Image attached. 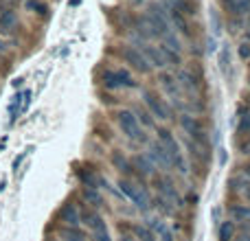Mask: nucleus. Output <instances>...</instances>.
<instances>
[{
	"label": "nucleus",
	"instance_id": "17",
	"mask_svg": "<svg viewBox=\"0 0 250 241\" xmlns=\"http://www.w3.org/2000/svg\"><path fill=\"white\" fill-rule=\"evenodd\" d=\"M82 198H83V202H86L90 208H95V211L104 208V204H105L101 191L99 189H90V186H83V189H82Z\"/></svg>",
	"mask_w": 250,
	"mask_h": 241
},
{
	"label": "nucleus",
	"instance_id": "32",
	"mask_svg": "<svg viewBox=\"0 0 250 241\" xmlns=\"http://www.w3.org/2000/svg\"><path fill=\"white\" fill-rule=\"evenodd\" d=\"M163 44H165L167 48H171V51L182 53V44H180V40H178L173 33H167V35H165V38H163Z\"/></svg>",
	"mask_w": 250,
	"mask_h": 241
},
{
	"label": "nucleus",
	"instance_id": "24",
	"mask_svg": "<svg viewBox=\"0 0 250 241\" xmlns=\"http://www.w3.org/2000/svg\"><path fill=\"white\" fill-rule=\"evenodd\" d=\"M160 55H163V60H165V64L167 66H173V68H178V66L182 64V53H176V51H171V48H167L165 44H160Z\"/></svg>",
	"mask_w": 250,
	"mask_h": 241
},
{
	"label": "nucleus",
	"instance_id": "5",
	"mask_svg": "<svg viewBox=\"0 0 250 241\" xmlns=\"http://www.w3.org/2000/svg\"><path fill=\"white\" fill-rule=\"evenodd\" d=\"M143 103H145L147 112H149L154 119H158V120H169L171 119V110H169V105L165 103V99L158 95V92L145 90L143 92Z\"/></svg>",
	"mask_w": 250,
	"mask_h": 241
},
{
	"label": "nucleus",
	"instance_id": "37",
	"mask_svg": "<svg viewBox=\"0 0 250 241\" xmlns=\"http://www.w3.org/2000/svg\"><path fill=\"white\" fill-rule=\"evenodd\" d=\"M4 51H7V46H4V42L0 40V53H4Z\"/></svg>",
	"mask_w": 250,
	"mask_h": 241
},
{
	"label": "nucleus",
	"instance_id": "36",
	"mask_svg": "<svg viewBox=\"0 0 250 241\" xmlns=\"http://www.w3.org/2000/svg\"><path fill=\"white\" fill-rule=\"evenodd\" d=\"M119 241H136L132 237V235H121V237H119Z\"/></svg>",
	"mask_w": 250,
	"mask_h": 241
},
{
	"label": "nucleus",
	"instance_id": "38",
	"mask_svg": "<svg viewBox=\"0 0 250 241\" xmlns=\"http://www.w3.org/2000/svg\"><path fill=\"white\" fill-rule=\"evenodd\" d=\"M246 200H248V204H250V186L246 189Z\"/></svg>",
	"mask_w": 250,
	"mask_h": 241
},
{
	"label": "nucleus",
	"instance_id": "14",
	"mask_svg": "<svg viewBox=\"0 0 250 241\" xmlns=\"http://www.w3.org/2000/svg\"><path fill=\"white\" fill-rule=\"evenodd\" d=\"M147 156H149V158L154 160V164H158V167L171 169V160H169L167 151L163 149V145H160L158 141H154V142L149 145V151H147Z\"/></svg>",
	"mask_w": 250,
	"mask_h": 241
},
{
	"label": "nucleus",
	"instance_id": "33",
	"mask_svg": "<svg viewBox=\"0 0 250 241\" xmlns=\"http://www.w3.org/2000/svg\"><path fill=\"white\" fill-rule=\"evenodd\" d=\"M239 134H250V112L244 117L242 120H239Z\"/></svg>",
	"mask_w": 250,
	"mask_h": 241
},
{
	"label": "nucleus",
	"instance_id": "12",
	"mask_svg": "<svg viewBox=\"0 0 250 241\" xmlns=\"http://www.w3.org/2000/svg\"><path fill=\"white\" fill-rule=\"evenodd\" d=\"M147 226L151 228V233L156 235V239H158V241H176V237H173V230L165 224L163 217H151V220L147 221Z\"/></svg>",
	"mask_w": 250,
	"mask_h": 241
},
{
	"label": "nucleus",
	"instance_id": "23",
	"mask_svg": "<svg viewBox=\"0 0 250 241\" xmlns=\"http://www.w3.org/2000/svg\"><path fill=\"white\" fill-rule=\"evenodd\" d=\"M151 208H156L160 215H167V217H173V215H176V206H173L169 200L160 198V195H156V198L151 200Z\"/></svg>",
	"mask_w": 250,
	"mask_h": 241
},
{
	"label": "nucleus",
	"instance_id": "18",
	"mask_svg": "<svg viewBox=\"0 0 250 241\" xmlns=\"http://www.w3.org/2000/svg\"><path fill=\"white\" fill-rule=\"evenodd\" d=\"M127 230H129V235H132L136 241H158L147 224H129Z\"/></svg>",
	"mask_w": 250,
	"mask_h": 241
},
{
	"label": "nucleus",
	"instance_id": "19",
	"mask_svg": "<svg viewBox=\"0 0 250 241\" xmlns=\"http://www.w3.org/2000/svg\"><path fill=\"white\" fill-rule=\"evenodd\" d=\"M169 22L176 26L180 35H187V38L191 35V29H189V22H187V18L182 16V13H178L176 9H171V7H169Z\"/></svg>",
	"mask_w": 250,
	"mask_h": 241
},
{
	"label": "nucleus",
	"instance_id": "27",
	"mask_svg": "<svg viewBox=\"0 0 250 241\" xmlns=\"http://www.w3.org/2000/svg\"><path fill=\"white\" fill-rule=\"evenodd\" d=\"M60 235L66 241H86V233L79 230V226H64V228L60 230Z\"/></svg>",
	"mask_w": 250,
	"mask_h": 241
},
{
	"label": "nucleus",
	"instance_id": "4",
	"mask_svg": "<svg viewBox=\"0 0 250 241\" xmlns=\"http://www.w3.org/2000/svg\"><path fill=\"white\" fill-rule=\"evenodd\" d=\"M180 125L185 129V134H189V141L193 145H200V147H208V136H207V129H204L202 120L191 117V114H180Z\"/></svg>",
	"mask_w": 250,
	"mask_h": 241
},
{
	"label": "nucleus",
	"instance_id": "7",
	"mask_svg": "<svg viewBox=\"0 0 250 241\" xmlns=\"http://www.w3.org/2000/svg\"><path fill=\"white\" fill-rule=\"evenodd\" d=\"M151 182H154V186H156V191H158L160 198L169 200V202H171L176 208H178V206H182V198H180V193H178L176 184H173V182L169 180L167 176H158V173H156V176L151 178Z\"/></svg>",
	"mask_w": 250,
	"mask_h": 241
},
{
	"label": "nucleus",
	"instance_id": "13",
	"mask_svg": "<svg viewBox=\"0 0 250 241\" xmlns=\"http://www.w3.org/2000/svg\"><path fill=\"white\" fill-rule=\"evenodd\" d=\"M112 73H114V79H117L119 90H136L138 88V81L134 79V75L127 68H112Z\"/></svg>",
	"mask_w": 250,
	"mask_h": 241
},
{
	"label": "nucleus",
	"instance_id": "10",
	"mask_svg": "<svg viewBox=\"0 0 250 241\" xmlns=\"http://www.w3.org/2000/svg\"><path fill=\"white\" fill-rule=\"evenodd\" d=\"M57 220H60L64 226H79V224H82V217H79V206H77V204H73L70 200H68V202H64L60 206V211H57Z\"/></svg>",
	"mask_w": 250,
	"mask_h": 241
},
{
	"label": "nucleus",
	"instance_id": "25",
	"mask_svg": "<svg viewBox=\"0 0 250 241\" xmlns=\"http://www.w3.org/2000/svg\"><path fill=\"white\" fill-rule=\"evenodd\" d=\"M18 24V13L13 9H4L0 11V29L2 31H13Z\"/></svg>",
	"mask_w": 250,
	"mask_h": 241
},
{
	"label": "nucleus",
	"instance_id": "16",
	"mask_svg": "<svg viewBox=\"0 0 250 241\" xmlns=\"http://www.w3.org/2000/svg\"><path fill=\"white\" fill-rule=\"evenodd\" d=\"M158 81H160V86H163V90L167 92V95L173 99V103H178V92H180V86H178V79L173 77L171 73H160Z\"/></svg>",
	"mask_w": 250,
	"mask_h": 241
},
{
	"label": "nucleus",
	"instance_id": "29",
	"mask_svg": "<svg viewBox=\"0 0 250 241\" xmlns=\"http://www.w3.org/2000/svg\"><path fill=\"white\" fill-rule=\"evenodd\" d=\"M230 217L237 221H250V206H244V204H235V206L229 208Z\"/></svg>",
	"mask_w": 250,
	"mask_h": 241
},
{
	"label": "nucleus",
	"instance_id": "8",
	"mask_svg": "<svg viewBox=\"0 0 250 241\" xmlns=\"http://www.w3.org/2000/svg\"><path fill=\"white\" fill-rule=\"evenodd\" d=\"M129 160H132V167H134V171H136V176H141V178L156 176V164L147 154H134Z\"/></svg>",
	"mask_w": 250,
	"mask_h": 241
},
{
	"label": "nucleus",
	"instance_id": "31",
	"mask_svg": "<svg viewBox=\"0 0 250 241\" xmlns=\"http://www.w3.org/2000/svg\"><path fill=\"white\" fill-rule=\"evenodd\" d=\"M26 9L33 13H38V16H46L48 13V7L42 2V0H26Z\"/></svg>",
	"mask_w": 250,
	"mask_h": 241
},
{
	"label": "nucleus",
	"instance_id": "39",
	"mask_svg": "<svg viewBox=\"0 0 250 241\" xmlns=\"http://www.w3.org/2000/svg\"><path fill=\"white\" fill-rule=\"evenodd\" d=\"M246 176L250 178V164H248V167H246Z\"/></svg>",
	"mask_w": 250,
	"mask_h": 241
},
{
	"label": "nucleus",
	"instance_id": "22",
	"mask_svg": "<svg viewBox=\"0 0 250 241\" xmlns=\"http://www.w3.org/2000/svg\"><path fill=\"white\" fill-rule=\"evenodd\" d=\"M224 7L233 16H246L250 13V0H224Z\"/></svg>",
	"mask_w": 250,
	"mask_h": 241
},
{
	"label": "nucleus",
	"instance_id": "40",
	"mask_svg": "<svg viewBox=\"0 0 250 241\" xmlns=\"http://www.w3.org/2000/svg\"><path fill=\"white\" fill-rule=\"evenodd\" d=\"M248 40H250V31H248Z\"/></svg>",
	"mask_w": 250,
	"mask_h": 241
},
{
	"label": "nucleus",
	"instance_id": "3",
	"mask_svg": "<svg viewBox=\"0 0 250 241\" xmlns=\"http://www.w3.org/2000/svg\"><path fill=\"white\" fill-rule=\"evenodd\" d=\"M119 191H121L123 198L129 200V202L134 204V208H138L141 213H149L151 211L149 193H147L143 186H138L134 180H129V178H121V180H119Z\"/></svg>",
	"mask_w": 250,
	"mask_h": 241
},
{
	"label": "nucleus",
	"instance_id": "21",
	"mask_svg": "<svg viewBox=\"0 0 250 241\" xmlns=\"http://www.w3.org/2000/svg\"><path fill=\"white\" fill-rule=\"evenodd\" d=\"M167 7L176 9L178 13H182V16H195L198 13V4L193 2V0H173V2H169Z\"/></svg>",
	"mask_w": 250,
	"mask_h": 241
},
{
	"label": "nucleus",
	"instance_id": "6",
	"mask_svg": "<svg viewBox=\"0 0 250 241\" xmlns=\"http://www.w3.org/2000/svg\"><path fill=\"white\" fill-rule=\"evenodd\" d=\"M121 55H123L125 64H127L132 70H136V73H141V75H151V73H154V68H151V64L145 60V55H143L136 46H132V44L123 46Z\"/></svg>",
	"mask_w": 250,
	"mask_h": 241
},
{
	"label": "nucleus",
	"instance_id": "28",
	"mask_svg": "<svg viewBox=\"0 0 250 241\" xmlns=\"http://www.w3.org/2000/svg\"><path fill=\"white\" fill-rule=\"evenodd\" d=\"M217 239L220 241H233L235 239V224L233 221H222L220 226H217Z\"/></svg>",
	"mask_w": 250,
	"mask_h": 241
},
{
	"label": "nucleus",
	"instance_id": "20",
	"mask_svg": "<svg viewBox=\"0 0 250 241\" xmlns=\"http://www.w3.org/2000/svg\"><path fill=\"white\" fill-rule=\"evenodd\" d=\"M75 176H77V180L82 182V186H90V189H99V176H95V173H90V171H88V169L77 167V169H75Z\"/></svg>",
	"mask_w": 250,
	"mask_h": 241
},
{
	"label": "nucleus",
	"instance_id": "1",
	"mask_svg": "<svg viewBox=\"0 0 250 241\" xmlns=\"http://www.w3.org/2000/svg\"><path fill=\"white\" fill-rule=\"evenodd\" d=\"M156 141H158L160 145H163V149L167 151L169 160H171V169H176L178 173L187 176V173H189V167H187V160H185V156H182L180 142L176 141V136H173L167 127H156Z\"/></svg>",
	"mask_w": 250,
	"mask_h": 241
},
{
	"label": "nucleus",
	"instance_id": "35",
	"mask_svg": "<svg viewBox=\"0 0 250 241\" xmlns=\"http://www.w3.org/2000/svg\"><path fill=\"white\" fill-rule=\"evenodd\" d=\"M233 241H250V233H239V235H235Z\"/></svg>",
	"mask_w": 250,
	"mask_h": 241
},
{
	"label": "nucleus",
	"instance_id": "9",
	"mask_svg": "<svg viewBox=\"0 0 250 241\" xmlns=\"http://www.w3.org/2000/svg\"><path fill=\"white\" fill-rule=\"evenodd\" d=\"M110 162H112L114 169L121 173V178H129V180H134V178H136V171H134V167H132V160H129L123 151L114 149L112 154H110Z\"/></svg>",
	"mask_w": 250,
	"mask_h": 241
},
{
	"label": "nucleus",
	"instance_id": "30",
	"mask_svg": "<svg viewBox=\"0 0 250 241\" xmlns=\"http://www.w3.org/2000/svg\"><path fill=\"white\" fill-rule=\"evenodd\" d=\"M220 68L224 70L226 77H230V48L224 46L220 53Z\"/></svg>",
	"mask_w": 250,
	"mask_h": 241
},
{
	"label": "nucleus",
	"instance_id": "11",
	"mask_svg": "<svg viewBox=\"0 0 250 241\" xmlns=\"http://www.w3.org/2000/svg\"><path fill=\"white\" fill-rule=\"evenodd\" d=\"M79 217H82V224H86L92 233H95V230H101V228H108L104 217H101L95 208H86L83 204H79Z\"/></svg>",
	"mask_w": 250,
	"mask_h": 241
},
{
	"label": "nucleus",
	"instance_id": "15",
	"mask_svg": "<svg viewBox=\"0 0 250 241\" xmlns=\"http://www.w3.org/2000/svg\"><path fill=\"white\" fill-rule=\"evenodd\" d=\"M176 79H178V86L185 88L187 92H198V88H200V77L193 73V70H180Z\"/></svg>",
	"mask_w": 250,
	"mask_h": 241
},
{
	"label": "nucleus",
	"instance_id": "34",
	"mask_svg": "<svg viewBox=\"0 0 250 241\" xmlns=\"http://www.w3.org/2000/svg\"><path fill=\"white\" fill-rule=\"evenodd\" d=\"M239 57H242V60H248L250 57V42H244L242 46H239Z\"/></svg>",
	"mask_w": 250,
	"mask_h": 241
},
{
	"label": "nucleus",
	"instance_id": "26",
	"mask_svg": "<svg viewBox=\"0 0 250 241\" xmlns=\"http://www.w3.org/2000/svg\"><path fill=\"white\" fill-rule=\"evenodd\" d=\"M132 112H134V117L138 119V123H141L143 127H151V129L156 127V120H154V117H151L149 112H147V108H141V105H134Z\"/></svg>",
	"mask_w": 250,
	"mask_h": 241
},
{
	"label": "nucleus",
	"instance_id": "2",
	"mask_svg": "<svg viewBox=\"0 0 250 241\" xmlns=\"http://www.w3.org/2000/svg\"><path fill=\"white\" fill-rule=\"evenodd\" d=\"M114 120H117L119 129H121V134L127 141L132 142H147V134H145V127H143L141 123H138V119L134 117L132 110H117V114H114Z\"/></svg>",
	"mask_w": 250,
	"mask_h": 241
}]
</instances>
